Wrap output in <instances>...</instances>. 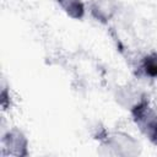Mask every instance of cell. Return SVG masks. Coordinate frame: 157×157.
<instances>
[{"instance_id":"1","label":"cell","mask_w":157,"mask_h":157,"mask_svg":"<svg viewBox=\"0 0 157 157\" xmlns=\"http://www.w3.org/2000/svg\"><path fill=\"white\" fill-rule=\"evenodd\" d=\"M144 69L147 75L157 76V54L150 55L144 61Z\"/></svg>"}]
</instances>
